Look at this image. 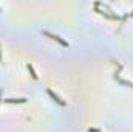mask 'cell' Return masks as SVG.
Returning <instances> with one entry per match:
<instances>
[{"label": "cell", "mask_w": 133, "mask_h": 132, "mask_svg": "<svg viewBox=\"0 0 133 132\" xmlns=\"http://www.w3.org/2000/svg\"><path fill=\"white\" fill-rule=\"evenodd\" d=\"M43 34H45V36H48L50 39H53V40H56V42H59V44H61L62 47H68V42H66V40H64V39H62L61 36H57V34H53V33H50V31H46V30L43 31Z\"/></svg>", "instance_id": "1"}, {"label": "cell", "mask_w": 133, "mask_h": 132, "mask_svg": "<svg viewBox=\"0 0 133 132\" xmlns=\"http://www.w3.org/2000/svg\"><path fill=\"white\" fill-rule=\"evenodd\" d=\"M46 93L50 95V98L53 99V101H56V103H57L59 106H66V101L61 99L59 97H57V95H56V93H54V92H53V90H51V89H48V90H46Z\"/></svg>", "instance_id": "2"}, {"label": "cell", "mask_w": 133, "mask_h": 132, "mask_svg": "<svg viewBox=\"0 0 133 132\" xmlns=\"http://www.w3.org/2000/svg\"><path fill=\"white\" fill-rule=\"evenodd\" d=\"M3 101H5V103H8V104H14V103H17V104H19V103H26V98H5L3 99Z\"/></svg>", "instance_id": "3"}, {"label": "cell", "mask_w": 133, "mask_h": 132, "mask_svg": "<svg viewBox=\"0 0 133 132\" xmlns=\"http://www.w3.org/2000/svg\"><path fill=\"white\" fill-rule=\"evenodd\" d=\"M28 70H30V73H31V76H33V79H37V75H36V71H34V68H33V65L31 64H28Z\"/></svg>", "instance_id": "4"}, {"label": "cell", "mask_w": 133, "mask_h": 132, "mask_svg": "<svg viewBox=\"0 0 133 132\" xmlns=\"http://www.w3.org/2000/svg\"><path fill=\"white\" fill-rule=\"evenodd\" d=\"M0 101H2V92H0Z\"/></svg>", "instance_id": "5"}, {"label": "cell", "mask_w": 133, "mask_h": 132, "mask_svg": "<svg viewBox=\"0 0 133 132\" xmlns=\"http://www.w3.org/2000/svg\"><path fill=\"white\" fill-rule=\"evenodd\" d=\"M0 55H2V50H0ZM0 61H2V58H0Z\"/></svg>", "instance_id": "6"}]
</instances>
